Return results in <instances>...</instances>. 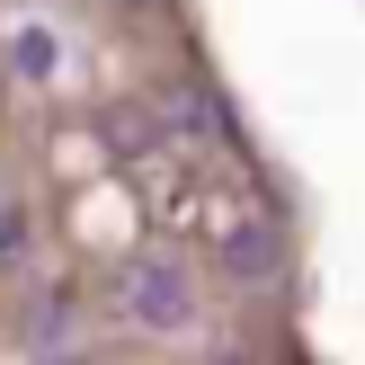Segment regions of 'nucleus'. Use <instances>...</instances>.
I'll return each instance as SVG.
<instances>
[{"label":"nucleus","mask_w":365,"mask_h":365,"mask_svg":"<svg viewBox=\"0 0 365 365\" xmlns=\"http://www.w3.org/2000/svg\"><path fill=\"white\" fill-rule=\"evenodd\" d=\"M205 365H259V356H250V348H214Z\"/></svg>","instance_id":"39448f33"},{"label":"nucleus","mask_w":365,"mask_h":365,"mask_svg":"<svg viewBox=\"0 0 365 365\" xmlns=\"http://www.w3.org/2000/svg\"><path fill=\"white\" fill-rule=\"evenodd\" d=\"M27 241H36L27 205H9V196H0V267H18V259H27Z\"/></svg>","instance_id":"7ed1b4c3"},{"label":"nucleus","mask_w":365,"mask_h":365,"mask_svg":"<svg viewBox=\"0 0 365 365\" xmlns=\"http://www.w3.org/2000/svg\"><path fill=\"white\" fill-rule=\"evenodd\" d=\"M63 365H81V356H63Z\"/></svg>","instance_id":"423d86ee"},{"label":"nucleus","mask_w":365,"mask_h":365,"mask_svg":"<svg viewBox=\"0 0 365 365\" xmlns=\"http://www.w3.org/2000/svg\"><path fill=\"white\" fill-rule=\"evenodd\" d=\"M214 259H223V277H232V285H267V277L285 267V241H277L267 223H232Z\"/></svg>","instance_id":"f03ea898"},{"label":"nucleus","mask_w":365,"mask_h":365,"mask_svg":"<svg viewBox=\"0 0 365 365\" xmlns=\"http://www.w3.org/2000/svg\"><path fill=\"white\" fill-rule=\"evenodd\" d=\"M125 303H134L143 330H187L196 321V285H187V267H170V259H134L125 267Z\"/></svg>","instance_id":"f257e3e1"},{"label":"nucleus","mask_w":365,"mask_h":365,"mask_svg":"<svg viewBox=\"0 0 365 365\" xmlns=\"http://www.w3.org/2000/svg\"><path fill=\"white\" fill-rule=\"evenodd\" d=\"M71 330V312H63V303H36V339H45V348H53V339H63Z\"/></svg>","instance_id":"20e7f679"}]
</instances>
